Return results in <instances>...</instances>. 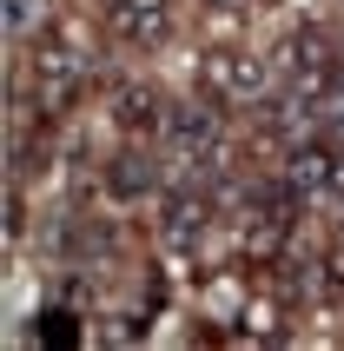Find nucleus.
I'll use <instances>...</instances> for the list:
<instances>
[{
  "label": "nucleus",
  "mask_w": 344,
  "mask_h": 351,
  "mask_svg": "<svg viewBox=\"0 0 344 351\" xmlns=\"http://www.w3.org/2000/svg\"><path fill=\"white\" fill-rule=\"evenodd\" d=\"M212 219H219V193L206 179H179V186L159 193V239L172 252H199L212 239Z\"/></svg>",
  "instance_id": "f257e3e1"
},
{
  "label": "nucleus",
  "mask_w": 344,
  "mask_h": 351,
  "mask_svg": "<svg viewBox=\"0 0 344 351\" xmlns=\"http://www.w3.org/2000/svg\"><path fill=\"white\" fill-rule=\"evenodd\" d=\"M206 86H219L225 99H245V106H265V99L278 93V66H271V53L225 47V53L206 60Z\"/></svg>",
  "instance_id": "f03ea898"
},
{
  "label": "nucleus",
  "mask_w": 344,
  "mask_h": 351,
  "mask_svg": "<svg viewBox=\"0 0 344 351\" xmlns=\"http://www.w3.org/2000/svg\"><path fill=\"white\" fill-rule=\"evenodd\" d=\"M166 173H172V153L153 146V139H133L119 159H106V193L119 206H139V199H159L166 193Z\"/></svg>",
  "instance_id": "7ed1b4c3"
},
{
  "label": "nucleus",
  "mask_w": 344,
  "mask_h": 351,
  "mask_svg": "<svg viewBox=\"0 0 344 351\" xmlns=\"http://www.w3.org/2000/svg\"><path fill=\"white\" fill-rule=\"evenodd\" d=\"M106 27L126 47H153V40L172 34V0H113L106 7Z\"/></svg>",
  "instance_id": "20e7f679"
},
{
  "label": "nucleus",
  "mask_w": 344,
  "mask_h": 351,
  "mask_svg": "<svg viewBox=\"0 0 344 351\" xmlns=\"http://www.w3.org/2000/svg\"><path fill=\"white\" fill-rule=\"evenodd\" d=\"M113 126L126 139H159V133H166V106H159V93H146V86H113Z\"/></svg>",
  "instance_id": "39448f33"
},
{
  "label": "nucleus",
  "mask_w": 344,
  "mask_h": 351,
  "mask_svg": "<svg viewBox=\"0 0 344 351\" xmlns=\"http://www.w3.org/2000/svg\"><path fill=\"white\" fill-rule=\"evenodd\" d=\"M34 27H47V0H7V40H27Z\"/></svg>",
  "instance_id": "423d86ee"
}]
</instances>
